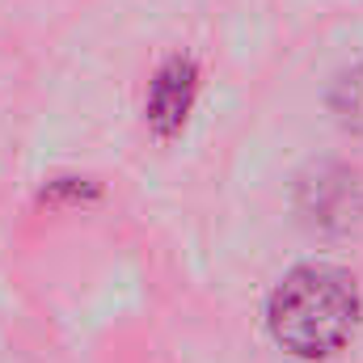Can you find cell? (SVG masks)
Wrapping results in <instances>:
<instances>
[{
	"label": "cell",
	"instance_id": "cell-2",
	"mask_svg": "<svg viewBox=\"0 0 363 363\" xmlns=\"http://www.w3.org/2000/svg\"><path fill=\"white\" fill-rule=\"evenodd\" d=\"M194 93H199V68H194V60H165L161 68H157V77H152V85H148V123H152V131L157 135H178L182 123H186V114H190V106H194Z\"/></svg>",
	"mask_w": 363,
	"mask_h": 363
},
{
	"label": "cell",
	"instance_id": "cell-1",
	"mask_svg": "<svg viewBox=\"0 0 363 363\" xmlns=\"http://www.w3.org/2000/svg\"><path fill=\"white\" fill-rule=\"evenodd\" d=\"M359 321L355 279L338 267H296L267 304L271 338L296 359H325L347 347Z\"/></svg>",
	"mask_w": 363,
	"mask_h": 363
}]
</instances>
